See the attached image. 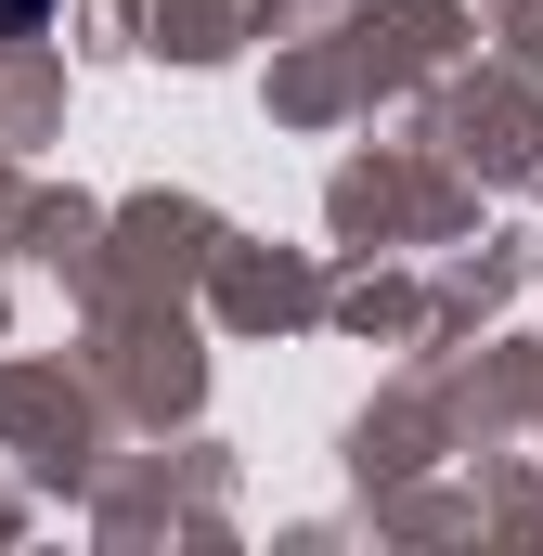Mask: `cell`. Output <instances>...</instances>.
<instances>
[{"instance_id":"6da1fadb","label":"cell","mask_w":543,"mask_h":556,"mask_svg":"<svg viewBox=\"0 0 543 556\" xmlns=\"http://www.w3.org/2000/svg\"><path fill=\"white\" fill-rule=\"evenodd\" d=\"M39 13H52V0H0V26H39Z\"/></svg>"}]
</instances>
